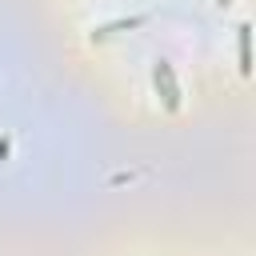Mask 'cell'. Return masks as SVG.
<instances>
[{"label":"cell","mask_w":256,"mask_h":256,"mask_svg":"<svg viewBox=\"0 0 256 256\" xmlns=\"http://www.w3.org/2000/svg\"><path fill=\"white\" fill-rule=\"evenodd\" d=\"M152 84H156V96L164 100V108L176 112L180 108V84H176V72H172V64L164 56L152 60Z\"/></svg>","instance_id":"obj_1"},{"label":"cell","mask_w":256,"mask_h":256,"mask_svg":"<svg viewBox=\"0 0 256 256\" xmlns=\"http://www.w3.org/2000/svg\"><path fill=\"white\" fill-rule=\"evenodd\" d=\"M140 24H148V12H140V16H128V20L100 24V28H92V44H96V40H108V36H116V32H124V28H140Z\"/></svg>","instance_id":"obj_2"},{"label":"cell","mask_w":256,"mask_h":256,"mask_svg":"<svg viewBox=\"0 0 256 256\" xmlns=\"http://www.w3.org/2000/svg\"><path fill=\"white\" fill-rule=\"evenodd\" d=\"M236 52H240V72L248 76L252 72V24L236 28Z\"/></svg>","instance_id":"obj_3"},{"label":"cell","mask_w":256,"mask_h":256,"mask_svg":"<svg viewBox=\"0 0 256 256\" xmlns=\"http://www.w3.org/2000/svg\"><path fill=\"white\" fill-rule=\"evenodd\" d=\"M216 4H228V0H216Z\"/></svg>","instance_id":"obj_4"}]
</instances>
